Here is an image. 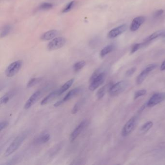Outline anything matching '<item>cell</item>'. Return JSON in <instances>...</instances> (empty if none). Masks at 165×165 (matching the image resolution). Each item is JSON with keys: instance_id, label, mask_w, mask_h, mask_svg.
Here are the masks:
<instances>
[{"instance_id": "1", "label": "cell", "mask_w": 165, "mask_h": 165, "mask_svg": "<svg viewBox=\"0 0 165 165\" xmlns=\"http://www.w3.org/2000/svg\"><path fill=\"white\" fill-rule=\"evenodd\" d=\"M106 77V74L104 72H101L100 69H97L92 74L91 76L90 82L89 89L90 91H94L102 84Z\"/></svg>"}, {"instance_id": "2", "label": "cell", "mask_w": 165, "mask_h": 165, "mask_svg": "<svg viewBox=\"0 0 165 165\" xmlns=\"http://www.w3.org/2000/svg\"><path fill=\"white\" fill-rule=\"evenodd\" d=\"M28 134V132L27 131H25L18 136L11 143L8 147L6 149V151L5 152V156H9L12 155V153H13L14 152H16L24 142Z\"/></svg>"}, {"instance_id": "3", "label": "cell", "mask_w": 165, "mask_h": 165, "mask_svg": "<svg viewBox=\"0 0 165 165\" xmlns=\"http://www.w3.org/2000/svg\"><path fill=\"white\" fill-rule=\"evenodd\" d=\"M23 62L21 60L14 62L8 66L6 68L5 74L8 77H11L15 76L21 70L23 66Z\"/></svg>"}, {"instance_id": "4", "label": "cell", "mask_w": 165, "mask_h": 165, "mask_svg": "<svg viewBox=\"0 0 165 165\" xmlns=\"http://www.w3.org/2000/svg\"><path fill=\"white\" fill-rule=\"evenodd\" d=\"M128 84V82L125 80H122L112 85L109 91L110 94L112 97L118 95L125 90Z\"/></svg>"}, {"instance_id": "5", "label": "cell", "mask_w": 165, "mask_h": 165, "mask_svg": "<svg viewBox=\"0 0 165 165\" xmlns=\"http://www.w3.org/2000/svg\"><path fill=\"white\" fill-rule=\"evenodd\" d=\"M66 42V39L64 37H55L51 40L49 43L48 44L47 49L50 51L60 49L64 46Z\"/></svg>"}, {"instance_id": "6", "label": "cell", "mask_w": 165, "mask_h": 165, "mask_svg": "<svg viewBox=\"0 0 165 165\" xmlns=\"http://www.w3.org/2000/svg\"><path fill=\"white\" fill-rule=\"evenodd\" d=\"M88 124H89V121L87 120H82L72 131L69 137V140L71 142L74 141L77 138V137L80 135V133L87 127Z\"/></svg>"}, {"instance_id": "7", "label": "cell", "mask_w": 165, "mask_h": 165, "mask_svg": "<svg viewBox=\"0 0 165 165\" xmlns=\"http://www.w3.org/2000/svg\"><path fill=\"white\" fill-rule=\"evenodd\" d=\"M137 120V118L136 116H134L127 122L122 129V134L123 136L127 137L130 134L135 127Z\"/></svg>"}, {"instance_id": "8", "label": "cell", "mask_w": 165, "mask_h": 165, "mask_svg": "<svg viewBox=\"0 0 165 165\" xmlns=\"http://www.w3.org/2000/svg\"><path fill=\"white\" fill-rule=\"evenodd\" d=\"M165 99V93L160 92L156 93L151 97L149 101L147 103V106L149 107H154L156 105L158 104Z\"/></svg>"}, {"instance_id": "9", "label": "cell", "mask_w": 165, "mask_h": 165, "mask_svg": "<svg viewBox=\"0 0 165 165\" xmlns=\"http://www.w3.org/2000/svg\"><path fill=\"white\" fill-rule=\"evenodd\" d=\"M157 67L156 64H151L148 66L147 67L140 73L138 77L137 78V84H140L142 83L144 79H146L148 75L151 72L154 70Z\"/></svg>"}, {"instance_id": "10", "label": "cell", "mask_w": 165, "mask_h": 165, "mask_svg": "<svg viewBox=\"0 0 165 165\" xmlns=\"http://www.w3.org/2000/svg\"><path fill=\"white\" fill-rule=\"evenodd\" d=\"M127 29V25L126 24H123L110 30L107 34V36L110 38H114L125 33Z\"/></svg>"}, {"instance_id": "11", "label": "cell", "mask_w": 165, "mask_h": 165, "mask_svg": "<svg viewBox=\"0 0 165 165\" xmlns=\"http://www.w3.org/2000/svg\"><path fill=\"white\" fill-rule=\"evenodd\" d=\"M41 94V90H38L36 91V92H34L26 101L25 104L24 105V109L28 110L31 107L36 103L37 100L39 98Z\"/></svg>"}, {"instance_id": "12", "label": "cell", "mask_w": 165, "mask_h": 165, "mask_svg": "<svg viewBox=\"0 0 165 165\" xmlns=\"http://www.w3.org/2000/svg\"><path fill=\"white\" fill-rule=\"evenodd\" d=\"M145 21V18L143 16H137L133 20L130 29L132 31H135L140 28L142 24Z\"/></svg>"}, {"instance_id": "13", "label": "cell", "mask_w": 165, "mask_h": 165, "mask_svg": "<svg viewBox=\"0 0 165 165\" xmlns=\"http://www.w3.org/2000/svg\"><path fill=\"white\" fill-rule=\"evenodd\" d=\"M51 137L49 134L48 133H43L36 138L33 142L34 145H40L47 142L49 141Z\"/></svg>"}, {"instance_id": "14", "label": "cell", "mask_w": 165, "mask_h": 165, "mask_svg": "<svg viewBox=\"0 0 165 165\" xmlns=\"http://www.w3.org/2000/svg\"><path fill=\"white\" fill-rule=\"evenodd\" d=\"M58 32L57 30H51L44 33L41 36V39L43 41L52 40L57 36Z\"/></svg>"}, {"instance_id": "15", "label": "cell", "mask_w": 165, "mask_h": 165, "mask_svg": "<svg viewBox=\"0 0 165 165\" xmlns=\"http://www.w3.org/2000/svg\"><path fill=\"white\" fill-rule=\"evenodd\" d=\"M81 90V89L80 87H76L70 90L68 92H67V94L65 95V97L62 99L63 102H65L68 101L69 100L71 99L72 98H73L76 95L78 94L80 92Z\"/></svg>"}, {"instance_id": "16", "label": "cell", "mask_w": 165, "mask_h": 165, "mask_svg": "<svg viewBox=\"0 0 165 165\" xmlns=\"http://www.w3.org/2000/svg\"><path fill=\"white\" fill-rule=\"evenodd\" d=\"M58 96H59V95L58 94V90L53 91L50 94H49L47 97H45L42 100L40 104L42 106L47 104L49 103L52 101L54 98H56V97H58Z\"/></svg>"}, {"instance_id": "17", "label": "cell", "mask_w": 165, "mask_h": 165, "mask_svg": "<svg viewBox=\"0 0 165 165\" xmlns=\"http://www.w3.org/2000/svg\"><path fill=\"white\" fill-rule=\"evenodd\" d=\"M112 85L110 83V84H107L104 86H103L102 88H100L98 90L97 94V97L98 99H100L101 98H102L104 96L105 94H106V92H107V91H109Z\"/></svg>"}, {"instance_id": "18", "label": "cell", "mask_w": 165, "mask_h": 165, "mask_svg": "<svg viewBox=\"0 0 165 165\" xmlns=\"http://www.w3.org/2000/svg\"><path fill=\"white\" fill-rule=\"evenodd\" d=\"M74 79H70V80L67 81L59 89H58V92L59 95H61L62 94H63L64 92H65L67 91V90L69 89V88H70L73 84V82H74Z\"/></svg>"}, {"instance_id": "19", "label": "cell", "mask_w": 165, "mask_h": 165, "mask_svg": "<svg viewBox=\"0 0 165 165\" xmlns=\"http://www.w3.org/2000/svg\"><path fill=\"white\" fill-rule=\"evenodd\" d=\"M14 95H15L14 91H10L9 92H7L1 99V101H0L1 104H6V103H8L9 100L14 96Z\"/></svg>"}, {"instance_id": "20", "label": "cell", "mask_w": 165, "mask_h": 165, "mask_svg": "<svg viewBox=\"0 0 165 165\" xmlns=\"http://www.w3.org/2000/svg\"><path fill=\"white\" fill-rule=\"evenodd\" d=\"M114 49V46L113 45H107L103 48L100 52V56L101 57H104L108 54L112 52Z\"/></svg>"}, {"instance_id": "21", "label": "cell", "mask_w": 165, "mask_h": 165, "mask_svg": "<svg viewBox=\"0 0 165 165\" xmlns=\"http://www.w3.org/2000/svg\"><path fill=\"white\" fill-rule=\"evenodd\" d=\"M165 34V31L164 30H159L157 31H155V33L152 34L150 36L148 37L147 40H146V42H149L152 40H154L155 39L159 37H162L164 34Z\"/></svg>"}, {"instance_id": "22", "label": "cell", "mask_w": 165, "mask_h": 165, "mask_svg": "<svg viewBox=\"0 0 165 165\" xmlns=\"http://www.w3.org/2000/svg\"><path fill=\"white\" fill-rule=\"evenodd\" d=\"M86 65V62L84 61H81L77 62L75 63L73 66V69L75 72H79Z\"/></svg>"}, {"instance_id": "23", "label": "cell", "mask_w": 165, "mask_h": 165, "mask_svg": "<svg viewBox=\"0 0 165 165\" xmlns=\"http://www.w3.org/2000/svg\"><path fill=\"white\" fill-rule=\"evenodd\" d=\"M42 80L41 77H34L31 79L29 81L27 84V87L28 88H31L36 85L39 82H40Z\"/></svg>"}, {"instance_id": "24", "label": "cell", "mask_w": 165, "mask_h": 165, "mask_svg": "<svg viewBox=\"0 0 165 165\" xmlns=\"http://www.w3.org/2000/svg\"><path fill=\"white\" fill-rule=\"evenodd\" d=\"M12 27L10 25H6L2 29L1 33V38L5 37L9 34L11 30Z\"/></svg>"}, {"instance_id": "25", "label": "cell", "mask_w": 165, "mask_h": 165, "mask_svg": "<svg viewBox=\"0 0 165 165\" xmlns=\"http://www.w3.org/2000/svg\"><path fill=\"white\" fill-rule=\"evenodd\" d=\"M84 102V99H81L80 101H79L75 105V106L73 107V109L72 110V114H75L77 113L81 107L82 105L83 104Z\"/></svg>"}, {"instance_id": "26", "label": "cell", "mask_w": 165, "mask_h": 165, "mask_svg": "<svg viewBox=\"0 0 165 165\" xmlns=\"http://www.w3.org/2000/svg\"><path fill=\"white\" fill-rule=\"evenodd\" d=\"M153 125V122H151V121L146 122V123H144V125L141 127L140 128V131L142 132H146L152 128Z\"/></svg>"}, {"instance_id": "27", "label": "cell", "mask_w": 165, "mask_h": 165, "mask_svg": "<svg viewBox=\"0 0 165 165\" xmlns=\"http://www.w3.org/2000/svg\"><path fill=\"white\" fill-rule=\"evenodd\" d=\"M53 7V5L52 3H44L40 5L39 8L40 10H49V9L52 8Z\"/></svg>"}, {"instance_id": "28", "label": "cell", "mask_w": 165, "mask_h": 165, "mask_svg": "<svg viewBox=\"0 0 165 165\" xmlns=\"http://www.w3.org/2000/svg\"><path fill=\"white\" fill-rule=\"evenodd\" d=\"M75 5V1H72V2L69 3L67 5H66V7L64 8L62 12L63 13H67V12L71 10L72 9L74 8Z\"/></svg>"}, {"instance_id": "29", "label": "cell", "mask_w": 165, "mask_h": 165, "mask_svg": "<svg viewBox=\"0 0 165 165\" xmlns=\"http://www.w3.org/2000/svg\"><path fill=\"white\" fill-rule=\"evenodd\" d=\"M146 93V90H140L138 91H136L134 95V99H136L138 97H141L145 94Z\"/></svg>"}, {"instance_id": "30", "label": "cell", "mask_w": 165, "mask_h": 165, "mask_svg": "<svg viewBox=\"0 0 165 165\" xmlns=\"http://www.w3.org/2000/svg\"><path fill=\"white\" fill-rule=\"evenodd\" d=\"M142 45V44L141 43H137L134 44L131 48V53H134L135 52H136L137 51H138V49L141 48Z\"/></svg>"}, {"instance_id": "31", "label": "cell", "mask_w": 165, "mask_h": 165, "mask_svg": "<svg viewBox=\"0 0 165 165\" xmlns=\"http://www.w3.org/2000/svg\"><path fill=\"white\" fill-rule=\"evenodd\" d=\"M9 125V123L6 120H3L1 122L0 124V130L2 131L3 129H5Z\"/></svg>"}, {"instance_id": "32", "label": "cell", "mask_w": 165, "mask_h": 165, "mask_svg": "<svg viewBox=\"0 0 165 165\" xmlns=\"http://www.w3.org/2000/svg\"><path fill=\"white\" fill-rule=\"evenodd\" d=\"M136 67H132V68L129 69L127 70V72H126V75H127V76H131L133 74L135 73V72L136 71Z\"/></svg>"}, {"instance_id": "33", "label": "cell", "mask_w": 165, "mask_h": 165, "mask_svg": "<svg viewBox=\"0 0 165 165\" xmlns=\"http://www.w3.org/2000/svg\"><path fill=\"white\" fill-rule=\"evenodd\" d=\"M164 10L162 9H160L158 10L155 12V13L153 14V16L155 18H158L159 16H161V15L163 14Z\"/></svg>"}, {"instance_id": "34", "label": "cell", "mask_w": 165, "mask_h": 165, "mask_svg": "<svg viewBox=\"0 0 165 165\" xmlns=\"http://www.w3.org/2000/svg\"><path fill=\"white\" fill-rule=\"evenodd\" d=\"M63 103L64 102H63L62 99L60 100L59 101H57V102L55 103V104H54V106L55 107H58L61 106V105L63 104Z\"/></svg>"}, {"instance_id": "35", "label": "cell", "mask_w": 165, "mask_h": 165, "mask_svg": "<svg viewBox=\"0 0 165 165\" xmlns=\"http://www.w3.org/2000/svg\"><path fill=\"white\" fill-rule=\"evenodd\" d=\"M161 70L163 71L165 70V60L162 63L161 66Z\"/></svg>"}, {"instance_id": "36", "label": "cell", "mask_w": 165, "mask_h": 165, "mask_svg": "<svg viewBox=\"0 0 165 165\" xmlns=\"http://www.w3.org/2000/svg\"><path fill=\"white\" fill-rule=\"evenodd\" d=\"M162 39H163V41L164 42H165V34H164L163 36H162Z\"/></svg>"}]
</instances>
